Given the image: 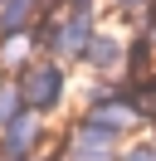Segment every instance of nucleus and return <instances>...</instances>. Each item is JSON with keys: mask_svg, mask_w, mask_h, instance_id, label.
Here are the masks:
<instances>
[{"mask_svg": "<svg viewBox=\"0 0 156 161\" xmlns=\"http://www.w3.org/2000/svg\"><path fill=\"white\" fill-rule=\"evenodd\" d=\"M29 34H34V49H44L49 59L83 64L88 44L98 39V15H93V5H68V10L54 15V20H34Z\"/></svg>", "mask_w": 156, "mask_h": 161, "instance_id": "1", "label": "nucleus"}, {"mask_svg": "<svg viewBox=\"0 0 156 161\" xmlns=\"http://www.w3.org/2000/svg\"><path fill=\"white\" fill-rule=\"evenodd\" d=\"M64 64L58 59H34L29 69H20V93H25V108H34L39 117H49L54 108H64Z\"/></svg>", "mask_w": 156, "mask_h": 161, "instance_id": "2", "label": "nucleus"}, {"mask_svg": "<svg viewBox=\"0 0 156 161\" xmlns=\"http://www.w3.org/2000/svg\"><path fill=\"white\" fill-rule=\"evenodd\" d=\"M58 156L64 161H122V147L117 142H103V137H93V132H68L64 142H58Z\"/></svg>", "mask_w": 156, "mask_h": 161, "instance_id": "3", "label": "nucleus"}, {"mask_svg": "<svg viewBox=\"0 0 156 161\" xmlns=\"http://www.w3.org/2000/svg\"><path fill=\"white\" fill-rule=\"evenodd\" d=\"M83 64H88V69H98V73H117V69H127V44L98 30V39L88 44V59H83Z\"/></svg>", "mask_w": 156, "mask_h": 161, "instance_id": "4", "label": "nucleus"}, {"mask_svg": "<svg viewBox=\"0 0 156 161\" xmlns=\"http://www.w3.org/2000/svg\"><path fill=\"white\" fill-rule=\"evenodd\" d=\"M34 0H0V39L10 34H29L34 30Z\"/></svg>", "mask_w": 156, "mask_h": 161, "instance_id": "5", "label": "nucleus"}, {"mask_svg": "<svg viewBox=\"0 0 156 161\" xmlns=\"http://www.w3.org/2000/svg\"><path fill=\"white\" fill-rule=\"evenodd\" d=\"M34 34H10V39H0V69H29L34 64Z\"/></svg>", "mask_w": 156, "mask_h": 161, "instance_id": "6", "label": "nucleus"}, {"mask_svg": "<svg viewBox=\"0 0 156 161\" xmlns=\"http://www.w3.org/2000/svg\"><path fill=\"white\" fill-rule=\"evenodd\" d=\"M20 112H25V93H20V78H15V83L5 78V83H0V132H5L10 122L20 117Z\"/></svg>", "mask_w": 156, "mask_h": 161, "instance_id": "7", "label": "nucleus"}, {"mask_svg": "<svg viewBox=\"0 0 156 161\" xmlns=\"http://www.w3.org/2000/svg\"><path fill=\"white\" fill-rule=\"evenodd\" d=\"M122 161H156V137H136L122 147Z\"/></svg>", "mask_w": 156, "mask_h": 161, "instance_id": "8", "label": "nucleus"}, {"mask_svg": "<svg viewBox=\"0 0 156 161\" xmlns=\"http://www.w3.org/2000/svg\"><path fill=\"white\" fill-rule=\"evenodd\" d=\"M112 5H117V10H127V15H136V10H151L156 0H112Z\"/></svg>", "mask_w": 156, "mask_h": 161, "instance_id": "9", "label": "nucleus"}, {"mask_svg": "<svg viewBox=\"0 0 156 161\" xmlns=\"http://www.w3.org/2000/svg\"><path fill=\"white\" fill-rule=\"evenodd\" d=\"M29 161H64V156H58V147H54V151H39V156H29Z\"/></svg>", "mask_w": 156, "mask_h": 161, "instance_id": "10", "label": "nucleus"}, {"mask_svg": "<svg viewBox=\"0 0 156 161\" xmlns=\"http://www.w3.org/2000/svg\"><path fill=\"white\" fill-rule=\"evenodd\" d=\"M146 34L156 39V5H151V15H146Z\"/></svg>", "mask_w": 156, "mask_h": 161, "instance_id": "11", "label": "nucleus"}, {"mask_svg": "<svg viewBox=\"0 0 156 161\" xmlns=\"http://www.w3.org/2000/svg\"><path fill=\"white\" fill-rule=\"evenodd\" d=\"M68 5H93V0H68Z\"/></svg>", "mask_w": 156, "mask_h": 161, "instance_id": "12", "label": "nucleus"}]
</instances>
